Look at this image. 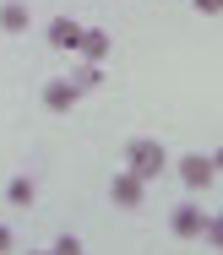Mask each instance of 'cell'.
I'll use <instances>...</instances> for the list:
<instances>
[{"mask_svg": "<svg viewBox=\"0 0 223 255\" xmlns=\"http://www.w3.org/2000/svg\"><path fill=\"white\" fill-rule=\"evenodd\" d=\"M125 168L153 185V179H164V168H169V147L158 136H131V141H125Z\"/></svg>", "mask_w": 223, "mask_h": 255, "instance_id": "6da1fadb", "label": "cell"}, {"mask_svg": "<svg viewBox=\"0 0 223 255\" xmlns=\"http://www.w3.org/2000/svg\"><path fill=\"white\" fill-rule=\"evenodd\" d=\"M147 201V179L142 174H131V168H120L109 179V206H120V212H136V206Z\"/></svg>", "mask_w": 223, "mask_h": 255, "instance_id": "7a4b0ae2", "label": "cell"}, {"mask_svg": "<svg viewBox=\"0 0 223 255\" xmlns=\"http://www.w3.org/2000/svg\"><path fill=\"white\" fill-rule=\"evenodd\" d=\"M174 168H180V185H185V190H207V185H218V168H213V157H207V152H185Z\"/></svg>", "mask_w": 223, "mask_h": 255, "instance_id": "3957f363", "label": "cell"}, {"mask_svg": "<svg viewBox=\"0 0 223 255\" xmlns=\"http://www.w3.org/2000/svg\"><path fill=\"white\" fill-rule=\"evenodd\" d=\"M202 223H207V212L196 201H180L169 212V234H174V239H202Z\"/></svg>", "mask_w": 223, "mask_h": 255, "instance_id": "277c9868", "label": "cell"}, {"mask_svg": "<svg viewBox=\"0 0 223 255\" xmlns=\"http://www.w3.org/2000/svg\"><path fill=\"white\" fill-rule=\"evenodd\" d=\"M27 27H33V11H27L22 0H0V33H5V38H22Z\"/></svg>", "mask_w": 223, "mask_h": 255, "instance_id": "5b68a950", "label": "cell"}, {"mask_svg": "<svg viewBox=\"0 0 223 255\" xmlns=\"http://www.w3.org/2000/svg\"><path fill=\"white\" fill-rule=\"evenodd\" d=\"M44 38H49V49H71V54H76V38H82V22H71V16H49Z\"/></svg>", "mask_w": 223, "mask_h": 255, "instance_id": "8992f818", "label": "cell"}, {"mask_svg": "<svg viewBox=\"0 0 223 255\" xmlns=\"http://www.w3.org/2000/svg\"><path fill=\"white\" fill-rule=\"evenodd\" d=\"M76 98H82V93H76V82H71V76L44 87V109H49V114H71V109H76Z\"/></svg>", "mask_w": 223, "mask_h": 255, "instance_id": "52a82bcc", "label": "cell"}, {"mask_svg": "<svg viewBox=\"0 0 223 255\" xmlns=\"http://www.w3.org/2000/svg\"><path fill=\"white\" fill-rule=\"evenodd\" d=\"M5 201L16 206V212H27V206L38 201V179H33V174H16V179H5Z\"/></svg>", "mask_w": 223, "mask_h": 255, "instance_id": "ba28073f", "label": "cell"}, {"mask_svg": "<svg viewBox=\"0 0 223 255\" xmlns=\"http://www.w3.org/2000/svg\"><path fill=\"white\" fill-rule=\"evenodd\" d=\"M76 54L104 65V60H109V33H104V27H82V38H76Z\"/></svg>", "mask_w": 223, "mask_h": 255, "instance_id": "9c48e42d", "label": "cell"}, {"mask_svg": "<svg viewBox=\"0 0 223 255\" xmlns=\"http://www.w3.org/2000/svg\"><path fill=\"white\" fill-rule=\"evenodd\" d=\"M71 82H76V93H98V87H104V65H98V60H82Z\"/></svg>", "mask_w": 223, "mask_h": 255, "instance_id": "30bf717a", "label": "cell"}, {"mask_svg": "<svg viewBox=\"0 0 223 255\" xmlns=\"http://www.w3.org/2000/svg\"><path fill=\"white\" fill-rule=\"evenodd\" d=\"M202 239H207L213 250H223V212H218V217H207V223H202Z\"/></svg>", "mask_w": 223, "mask_h": 255, "instance_id": "8fae6325", "label": "cell"}, {"mask_svg": "<svg viewBox=\"0 0 223 255\" xmlns=\"http://www.w3.org/2000/svg\"><path fill=\"white\" fill-rule=\"evenodd\" d=\"M76 250H82L76 234H55V255H76Z\"/></svg>", "mask_w": 223, "mask_h": 255, "instance_id": "7c38bea8", "label": "cell"}, {"mask_svg": "<svg viewBox=\"0 0 223 255\" xmlns=\"http://www.w3.org/2000/svg\"><path fill=\"white\" fill-rule=\"evenodd\" d=\"M191 11H202V16H223V0H191Z\"/></svg>", "mask_w": 223, "mask_h": 255, "instance_id": "4fadbf2b", "label": "cell"}, {"mask_svg": "<svg viewBox=\"0 0 223 255\" xmlns=\"http://www.w3.org/2000/svg\"><path fill=\"white\" fill-rule=\"evenodd\" d=\"M5 250H16V234H11V223H0V255Z\"/></svg>", "mask_w": 223, "mask_h": 255, "instance_id": "5bb4252c", "label": "cell"}, {"mask_svg": "<svg viewBox=\"0 0 223 255\" xmlns=\"http://www.w3.org/2000/svg\"><path fill=\"white\" fill-rule=\"evenodd\" d=\"M207 157H213V168H218V179H223V141H218V147H213Z\"/></svg>", "mask_w": 223, "mask_h": 255, "instance_id": "9a60e30c", "label": "cell"}]
</instances>
